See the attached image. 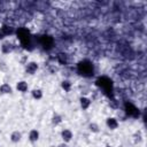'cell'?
I'll list each match as a JSON object with an SVG mask.
<instances>
[{
	"label": "cell",
	"mask_w": 147,
	"mask_h": 147,
	"mask_svg": "<svg viewBox=\"0 0 147 147\" xmlns=\"http://www.w3.org/2000/svg\"><path fill=\"white\" fill-rule=\"evenodd\" d=\"M21 137H22L21 132H19V131H14V132L11 134V140H12L13 142H19V141L21 140Z\"/></svg>",
	"instance_id": "obj_11"
},
{
	"label": "cell",
	"mask_w": 147,
	"mask_h": 147,
	"mask_svg": "<svg viewBox=\"0 0 147 147\" xmlns=\"http://www.w3.org/2000/svg\"><path fill=\"white\" fill-rule=\"evenodd\" d=\"M0 31L4 33L5 37H6V36H9V35H12V33L14 32L13 29H12V27H8V25H4L1 29H0Z\"/></svg>",
	"instance_id": "obj_12"
},
{
	"label": "cell",
	"mask_w": 147,
	"mask_h": 147,
	"mask_svg": "<svg viewBox=\"0 0 147 147\" xmlns=\"http://www.w3.org/2000/svg\"><path fill=\"white\" fill-rule=\"evenodd\" d=\"M32 97H33L35 99L39 100V99L43 98V92H41L40 90H33V91H32Z\"/></svg>",
	"instance_id": "obj_17"
},
{
	"label": "cell",
	"mask_w": 147,
	"mask_h": 147,
	"mask_svg": "<svg viewBox=\"0 0 147 147\" xmlns=\"http://www.w3.org/2000/svg\"><path fill=\"white\" fill-rule=\"evenodd\" d=\"M4 37H5V36H4V33H3L1 31H0V39H3Z\"/></svg>",
	"instance_id": "obj_21"
},
{
	"label": "cell",
	"mask_w": 147,
	"mask_h": 147,
	"mask_svg": "<svg viewBox=\"0 0 147 147\" xmlns=\"http://www.w3.org/2000/svg\"><path fill=\"white\" fill-rule=\"evenodd\" d=\"M61 86H62V89L64 90V91H69L70 90V88H71V83L69 82V81H63L62 82V84H61Z\"/></svg>",
	"instance_id": "obj_18"
},
{
	"label": "cell",
	"mask_w": 147,
	"mask_h": 147,
	"mask_svg": "<svg viewBox=\"0 0 147 147\" xmlns=\"http://www.w3.org/2000/svg\"><path fill=\"white\" fill-rule=\"evenodd\" d=\"M59 147H68V146H67V144H61Z\"/></svg>",
	"instance_id": "obj_22"
},
{
	"label": "cell",
	"mask_w": 147,
	"mask_h": 147,
	"mask_svg": "<svg viewBox=\"0 0 147 147\" xmlns=\"http://www.w3.org/2000/svg\"><path fill=\"white\" fill-rule=\"evenodd\" d=\"M57 61H59L61 64H67V62H68L67 55H65V54H63V53H60V54L57 55Z\"/></svg>",
	"instance_id": "obj_16"
},
{
	"label": "cell",
	"mask_w": 147,
	"mask_h": 147,
	"mask_svg": "<svg viewBox=\"0 0 147 147\" xmlns=\"http://www.w3.org/2000/svg\"><path fill=\"white\" fill-rule=\"evenodd\" d=\"M107 147H112V146H107Z\"/></svg>",
	"instance_id": "obj_23"
},
{
	"label": "cell",
	"mask_w": 147,
	"mask_h": 147,
	"mask_svg": "<svg viewBox=\"0 0 147 147\" xmlns=\"http://www.w3.org/2000/svg\"><path fill=\"white\" fill-rule=\"evenodd\" d=\"M40 44L45 49H51L54 45V39L51 36H43L40 38Z\"/></svg>",
	"instance_id": "obj_5"
},
{
	"label": "cell",
	"mask_w": 147,
	"mask_h": 147,
	"mask_svg": "<svg viewBox=\"0 0 147 147\" xmlns=\"http://www.w3.org/2000/svg\"><path fill=\"white\" fill-rule=\"evenodd\" d=\"M61 136H62V139H63L65 142H68V141H70L71 138H72V132H71L70 130H63L62 133H61Z\"/></svg>",
	"instance_id": "obj_8"
},
{
	"label": "cell",
	"mask_w": 147,
	"mask_h": 147,
	"mask_svg": "<svg viewBox=\"0 0 147 147\" xmlns=\"http://www.w3.org/2000/svg\"><path fill=\"white\" fill-rule=\"evenodd\" d=\"M17 37L19 39L21 40V43L27 47L29 44H30V32L24 29V28H21L17 30Z\"/></svg>",
	"instance_id": "obj_3"
},
{
	"label": "cell",
	"mask_w": 147,
	"mask_h": 147,
	"mask_svg": "<svg viewBox=\"0 0 147 147\" xmlns=\"http://www.w3.org/2000/svg\"><path fill=\"white\" fill-rule=\"evenodd\" d=\"M77 70L81 75L85 76V77H90L93 75L94 72V68H93V64L91 61L89 60H83L81 61L78 64H77Z\"/></svg>",
	"instance_id": "obj_1"
},
{
	"label": "cell",
	"mask_w": 147,
	"mask_h": 147,
	"mask_svg": "<svg viewBox=\"0 0 147 147\" xmlns=\"http://www.w3.org/2000/svg\"><path fill=\"white\" fill-rule=\"evenodd\" d=\"M107 126H108L110 130H115V129L118 126V123H117L116 118H114V117H109V118L107 120Z\"/></svg>",
	"instance_id": "obj_7"
},
{
	"label": "cell",
	"mask_w": 147,
	"mask_h": 147,
	"mask_svg": "<svg viewBox=\"0 0 147 147\" xmlns=\"http://www.w3.org/2000/svg\"><path fill=\"white\" fill-rule=\"evenodd\" d=\"M89 128H90V130H91L92 132H99V125L96 124V123H91Z\"/></svg>",
	"instance_id": "obj_20"
},
{
	"label": "cell",
	"mask_w": 147,
	"mask_h": 147,
	"mask_svg": "<svg viewBox=\"0 0 147 147\" xmlns=\"http://www.w3.org/2000/svg\"><path fill=\"white\" fill-rule=\"evenodd\" d=\"M14 49V46L12 45V44H9V43H5L3 46H1V51L4 52V53H9V52H12Z\"/></svg>",
	"instance_id": "obj_13"
},
{
	"label": "cell",
	"mask_w": 147,
	"mask_h": 147,
	"mask_svg": "<svg viewBox=\"0 0 147 147\" xmlns=\"http://www.w3.org/2000/svg\"><path fill=\"white\" fill-rule=\"evenodd\" d=\"M16 89L20 92H25V91H28V84L25 82H19L16 85Z\"/></svg>",
	"instance_id": "obj_14"
},
{
	"label": "cell",
	"mask_w": 147,
	"mask_h": 147,
	"mask_svg": "<svg viewBox=\"0 0 147 147\" xmlns=\"http://www.w3.org/2000/svg\"><path fill=\"white\" fill-rule=\"evenodd\" d=\"M12 92V88L9 84H3L1 86H0V93L3 94H8Z\"/></svg>",
	"instance_id": "obj_10"
},
{
	"label": "cell",
	"mask_w": 147,
	"mask_h": 147,
	"mask_svg": "<svg viewBox=\"0 0 147 147\" xmlns=\"http://www.w3.org/2000/svg\"><path fill=\"white\" fill-rule=\"evenodd\" d=\"M61 121H62V118H61V116H60V115H54V116H53V118H52V123H53L54 125L60 124V123H61Z\"/></svg>",
	"instance_id": "obj_19"
},
{
	"label": "cell",
	"mask_w": 147,
	"mask_h": 147,
	"mask_svg": "<svg viewBox=\"0 0 147 147\" xmlns=\"http://www.w3.org/2000/svg\"><path fill=\"white\" fill-rule=\"evenodd\" d=\"M38 69V64L36 62H30V63H27L25 65V71L28 74H30V75H32V74H35Z\"/></svg>",
	"instance_id": "obj_6"
},
{
	"label": "cell",
	"mask_w": 147,
	"mask_h": 147,
	"mask_svg": "<svg viewBox=\"0 0 147 147\" xmlns=\"http://www.w3.org/2000/svg\"><path fill=\"white\" fill-rule=\"evenodd\" d=\"M125 112H126V114H128L129 116L136 117V118L139 117V115H140L138 108H137L133 104H131V102H126V104H125Z\"/></svg>",
	"instance_id": "obj_4"
},
{
	"label": "cell",
	"mask_w": 147,
	"mask_h": 147,
	"mask_svg": "<svg viewBox=\"0 0 147 147\" xmlns=\"http://www.w3.org/2000/svg\"><path fill=\"white\" fill-rule=\"evenodd\" d=\"M97 85L99 88H101L106 93H112L113 92V81L106 76L104 77H100L98 81H97Z\"/></svg>",
	"instance_id": "obj_2"
},
{
	"label": "cell",
	"mask_w": 147,
	"mask_h": 147,
	"mask_svg": "<svg viewBox=\"0 0 147 147\" xmlns=\"http://www.w3.org/2000/svg\"><path fill=\"white\" fill-rule=\"evenodd\" d=\"M29 139H30V141H32V142H36V141L39 139V132H38L37 130H32V131H30V134H29Z\"/></svg>",
	"instance_id": "obj_9"
},
{
	"label": "cell",
	"mask_w": 147,
	"mask_h": 147,
	"mask_svg": "<svg viewBox=\"0 0 147 147\" xmlns=\"http://www.w3.org/2000/svg\"><path fill=\"white\" fill-rule=\"evenodd\" d=\"M91 105V101L88 98H81V107L83 109H88Z\"/></svg>",
	"instance_id": "obj_15"
}]
</instances>
